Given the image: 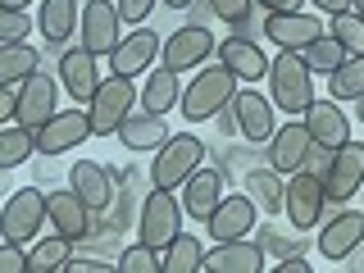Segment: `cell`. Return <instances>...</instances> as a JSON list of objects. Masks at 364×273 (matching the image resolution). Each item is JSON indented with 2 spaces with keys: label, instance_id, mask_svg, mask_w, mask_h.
I'll return each mask as SVG.
<instances>
[{
  "label": "cell",
  "instance_id": "1",
  "mask_svg": "<svg viewBox=\"0 0 364 273\" xmlns=\"http://www.w3.org/2000/svg\"><path fill=\"white\" fill-rule=\"evenodd\" d=\"M269 100L287 119L291 114H305V105L314 100V73L301 60V50H278L269 60Z\"/></svg>",
  "mask_w": 364,
  "mask_h": 273
},
{
  "label": "cell",
  "instance_id": "2",
  "mask_svg": "<svg viewBox=\"0 0 364 273\" xmlns=\"http://www.w3.org/2000/svg\"><path fill=\"white\" fill-rule=\"evenodd\" d=\"M232 91H237V77L228 73L223 64H200L196 77L182 87V119L210 123L214 114H219L228 100H232Z\"/></svg>",
  "mask_w": 364,
  "mask_h": 273
},
{
  "label": "cell",
  "instance_id": "3",
  "mask_svg": "<svg viewBox=\"0 0 364 273\" xmlns=\"http://www.w3.org/2000/svg\"><path fill=\"white\" fill-rule=\"evenodd\" d=\"M136 96H141V87H136L132 77H119V73L100 77L96 91H91V100H87L91 136H109V132H119V123L136 109Z\"/></svg>",
  "mask_w": 364,
  "mask_h": 273
},
{
  "label": "cell",
  "instance_id": "4",
  "mask_svg": "<svg viewBox=\"0 0 364 273\" xmlns=\"http://www.w3.org/2000/svg\"><path fill=\"white\" fill-rule=\"evenodd\" d=\"M200 164H205V141H200V136H191V132L168 136V141L155 151V159H151V187L178 191Z\"/></svg>",
  "mask_w": 364,
  "mask_h": 273
},
{
  "label": "cell",
  "instance_id": "5",
  "mask_svg": "<svg viewBox=\"0 0 364 273\" xmlns=\"http://www.w3.org/2000/svg\"><path fill=\"white\" fill-rule=\"evenodd\" d=\"M282 214L291 219V232H310V228L323 223L328 214V191H323V178L310 173V168H296L282 187Z\"/></svg>",
  "mask_w": 364,
  "mask_h": 273
},
{
  "label": "cell",
  "instance_id": "6",
  "mask_svg": "<svg viewBox=\"0 0 364 273\" xmlns=\"http://www.w3.org/2000/svg\"><path fill=\"white\" fill-rule=\"evenodd\" d=\"M46 223V191L37 187H18L5 196V210H0V242H37V228Z\"/></svg>",
  "mask_w": 364,
  "mask_h": 273
},
{
  "label": "cell",
  "instance_id": "7",
  "mask_svg": "<svg viewBox=\"0 0 364 273\" xmlns=\"http://www.w3.org/2000/svg\"><path fill=\"white\" fill-rule=\"evenodd\" d=\"M214 32L205 28V23H182V28L159 46V64L173 68V73H187V68H200L205 60L214 55Z\"/></svg>",
  "mask_w": 364,
  "mask_h": 273
},
{
  "label": "cell",
  "instance_id": "8",
  "mask_svg": "<svg viewBox=\"0 0 364 273\" xmlns=\"http://www.w3.org/2000/svg\"><path fill=\"white\" fill-rule=\"evenodd\" d=\"M264 146H269V168H278L282 178H291L296 168H305V159H310V151H314V136H310L301 114H291L287 123L273 128V136Z\"/></svg>",
  "mask_w": 364,
  "mask_h": 273
},
{
  "label": "cell",
  "instance_id": "9",
  "mask_svg": "<svg viewBox=\"0 0 364 273\" xmlns=\"http://www.w3.org/2000/svg\"><path fill=\"white\" fill-rule=\"evenodd\" d=\"M364 187V141H341L337 151H328V168H323V191L328 200L341 205Z\"/></svg>",
  "mask_w": 364,
  "mask_h": 273
},
{
  "label": "cell",
  "instance_id": "10",
  "mask_svg": "<svg viewBox=\"0 0 364 273\" xmlns=\"http://www.w3.org/2000/svg\"><path fill=\"white\" fill-rule=\"evenodd\" d=\"M141 237L136 242H146V246H155V250H164L173 237L182 232V205H178V196L173 191H164V187H155L151 196H146V205H141Z\"/></svg>",
  "mask_w": 364,
  "mask_h": 273
},
{
  "label": "cell",
  "instance_id": "11",
  "mask_svg": "<svg viewBox=\"0 0 364 273\" xmlns=\"http://www.w3.org/2000/svg\"><path fill=\"white\" fill-rule=\"evenodd\" d=\"M87 136H91L87 109H77V105L55 109L50 119L37 128V155H68V151H77Z\"/></svg>",
  "mask_w": 364,
  "mask_h": 273
},
{
  "label": "cell",
  "instance_id": "12",
  "mask_svg": "<svg viewBox=\"0 0 364 273\" xmlns=\"http://www.w3.org/2000/svg\"><path fill=\"white\" fill-rule=\"evenodd\" d=\"M364 242V210H333L328 223H318V255L328 264L350 259Z\"/></svg>",
  "mask_w": 364,
  "mask_h": 273
},
{
  "label": "cell",
  "instance_id": "13",
  "mask_svg": "<svg viewBox=\"0 0 364 273\" xmlns=\"http://www.w3.org/2000/svg\"><path fill=\"white\" fill-rule=\"evenodd\" d=\"M119 5L109 0H87L82 14H77V41L87 46L96 60H109V50L119 46Z\"/></svg>",
  "mask_w": 364,
  "mask_h": 273
},
{
  "label": "cell",
  "instance_id": "14",
  "mask_svg": "<svg viewBox=\"0 0 364 273\" xmlns=\"http://www.w3.org/2000/svg\"><path fill=\"white\" fill-rule=\"evenodd\" d=\"M259 32H264L278 50H305L310 41L323 37V18L305 14V9H273V14H264Z\"/></svg>",
  "mask_w": 364,
  "mask_h": 273
},
{
  "label": "cell",
  "instance_id": "15",
  "mask_svg": "<svg viewBox=\"0 0 364 273\" xmlns=\"http://www.w3.org/2000/svg\"><path fill=\"white\" fill-rule=\"evenodd\" d=\"M55 100H60V77H46L41 68L32 77H23L18 82V100H14V123L37 132L46 119L55 114Z\"/></svg>",
  "mask_w": 364,
  "mask_h": 273
},
{
  "label": "cell",
  "instance_id": "16",
  "mask_svg": "<svg viewBox=\"0 0 364 273\" xmlns=\"http://www.w3.org/2000/svg\"><path fill=\"white\" fill-rule=\"evenodd\" d=\"M159 41L151 28H132L128 37H119V46L109 50V73H119V77H146V68H151L159 60Z\"/></svg>",
  "mask_w": 364,
  "mask_h": 273
},
{
  "label": "cell",
  "instance_id": "17",
  "mask_svg": "<svg viewBox=\"0 0 364 273\" xmlns=\"http://www.w3.org/2000/svg\"><path fill=\"white\" fill-rule=\"evenodd\" d=\"M46 223H50L60 237H68V242H82V237H91V228H96L87 200L77 196L73 187L68 191H46Z\"/></svg>",
  "mask_w": 364,
  "mask_h": 273
},
{
  "label": "cell",
  "instance_id": "18",
  "mask_svg": "<svg viewBox=\"0 0 364 273\" xmlns=\"http://www.w3.org/2000/svg\"><path fill=\"white\" fill-rule=\"evenodd\" d=\"M305 128H310V136H314V146H323V151H337L341 141H350V114L341 109V100H310L305 105Z\"/></svg>",
  "mask_w": 364,
  "mask_h": 273
},
{
  "label": "cell",
  "instance_id": "19",
  "mask_svg": "<svg viewBox=\"0 0 364 273\" xmlns=\"http://www.w3.org/2000/svg\"><path fill=\"white\" fill-rule=\"evenodd\" d=\"M214 50H219V64L237 77V82H259V77H269V55L255 46V37L232 32V37H223Z\"/></svg>",
  "mask_w": 364,
  "mask_h": 273
},
{
  "label": "cell",
  "instance_id": "20",
  "mask_svg": "<svg viewBox=\"0 0 364 273\" xmlns=\"http://www.w3.org/2000/svg\"><path fill=\"white\" fill-rule=\"evenodd\" d=\"M55 77H60V87L73 96V105H82V100H91V91H96V82H100L96 55H91L82 41L68 46V50H60V68H55Z\"/></svg>",
  "mask_w": 364,
  "mask_h": 273
},
{
  "label": "cell",
  "instance_id": "21",
  "mask_svg": "<svg viewBox=\"0 0 364 273\" xmlns=\"http://www.w3.org/2000/svg\"><path fill=\"white\" fill-rule=\"evenodd\" d=\"M205 273H259L264 269V246L237 237V242H214V250H205L200 259Z\"/></svg>",
  "mask_w": 364,
  "mask_h": 273
},
{
  "label": "cell",
  "instance_id": "22",
  "mask_svg": "<svg viewBox=\"0 0 364 273\" xmlns=\"http://www.w3.org/2000/svg\"><path fill=\"white\" fill-rule=\"evenodd\" d=\"M219 200H223V173L219 168H196L187 182H182V214L187 219H196V223H210V214L219 210Z\"/></svg>",
  "mask_w": 364,
  "mask_h": 273
},
{
  "label": "cell",
  "instance_id": "23",
  "mask_svg": "<svg viewBox=\"0 0 364 273\" xmlns=\"http://www.w3.org/2000/svg\"><path fill=\"white\" fill-rule=\"evenodd\" d=\"M232 109H237V132L246 136V141L264 146L273 128H278V119H273V100L259 96V91H232Z\"/></svg>",
  "mask_w": 364,
  "mask_h": 273
},
{
  "label": "cell",
  "instance_id": "24",
  "mask_svg": "<svg viewBox=\"0 0 364 273\" xmlns=\"http://www.w3.org/2000/svg\"><path fill=\"white\" fill-rule=\"evenodd\" d=\"M123 141V151H132V155H151L159 151V146L168 141V123H164V114H146V109H132L128 119L119 123V132H114Z\"/></svg>",
  "mask_w": 364,
  "mask_h": 273
},
{
  "label": "cell",
  "instance_id": "25",
  "mask_svg": "<svg viewBox=\"0 0 364 273\" xmlns=\"http://www.w3.org/2000/svg\"><path fill=\"white\" fill-rule=\"evenodd\" d=\"M68 187L87 200L91 214L109 210V200H114V173H109L105 164H96V159H77L73 173H68Z\"/></svg>",
  "mask_w": 364,
  "mask_h": 273
},
{
  "label": "cell",
  "instance_id": "26",
  "mask_svg": "<svg viewBox=\"0 0 364 273\" xmlns=\"http://www.w3.org/2000/svg\"><path fill=\"white\" fill-rule=\"evenodd\" d=\"M210 237L214 242H237V237H250V228H255V200L250 196H223L219 210L210 214Z\"/></svg>",
  "mask_w": 364,
  "mask_h": 273
},
{
  "label": "cell",
  "instance_id": "27",
  "mask_svg": "<svg viewBox=\"0 0 364 273\" xmlns=\"http://www.w3.org/2000/svg\"><path fill=\"white\" fill-rule=\"evenodd\" d=\"M182 73H173V68H146V82H141V96H136V109L146 114H168L182 100Z\"/></svg>",
  "mask_w": 364,
  "mask_h": 273
},
{
  "label": "cell",
  "instance_id": "28",
  "mask_svg": "<svg viewBox=\"0 0 364 273\" xmlns=\"http://www.w3.org/2000/svg\"><path fill=\"white\" fill-rule=\"evenodd\" d=\"M77 14H82L77 0H41L37 5V32L50 46H68L73 41V28H77Z\"/></svg>",
  "mask_w": 364,
  "mask_h": 273
},
{
  "label": "cell",
  "instance_id": "29",
  "mask_svg": "<svg viewBox=\"0 0 364 273\" xmlns=\"http://www.w3.org/2000/svg\"><path fill=\"white\" fill-rule=\"evenodd\" d=\"M37 50L23 41H0V87H18L23 77L37 73Z\"/></svg>",
  "mask_w": 364,
  "mask_h": 273
},
{
  "label": "cell",
  "instance_id": "30",
  "mask_svg": "<svg viewBox=\"0 0 364 273\" xmlns=\"http://www.w3.org/2000/svg\"><path fill=\"white\" fill-rule=\"evenodd\" d=\"M37 155V132L32 128H23V123H14V128H0V168H18V164H28V159Z\"/></svg>",
  "mask_w": 364,
  "mask_h": 273
},
{
  "label": "cell",
  "instance_id": "31",
  "mask_svg": "<svg viewBox=\"0 0 364 273\" xmlns=\"http://www.w3.org/2000/svg\"><path fill=\"white\" fill-rule=\"evenodd\" d=\"M200 259H205V246L196 242V237H187V232H178L173 242L159 250L164 273H200Z\"/></svg>",
  "mask_w": 364,
  "mask_h": 273
},
{
  "label": "cell",
  "instance_id": "32",
  "mask_svg": "<svg viewBox=\"0 0 364 273\" xmlns=\"http://www.w3.org/2000/svg\"><path fill=\"white\" fill-rule=\"evenodd\" d=\"M328 96L333 100H360L364 96V55H346L328 73Z\"/></svg>",
  "mask_w": 364,
  "mask_h": 273
},
{
  "label": "cell",
  "instance_id": "33",
  "mask_svg": "<svg viewBox=\"0 0 364 273\" xmlns=\"http://www.w3.org/2000/svg\"><path fill=\"white\" fill-rule=\"evenodd\" d=\"M282 187H287V182H282L278 168H250L246 173V191H250V200H255L264 214L282 210Z\"/></svg>",
  "mask_w": 364,
  "mask_h": 273
},
{
  "label": "cell",
  "instance_id": "34",
  "mask_svg": "<svg viewBox=\"0 0 364 273\" xmlns=\"http://www.w3.org/2000/svg\"><path fill=\"white\" fill-rule=\"evenodd\" d=\"M68 255H73V242L55 232V237H46V242H37L28 250V273H60Z\"/></svg>",
  "mask_w": 364,
  "mask_h": 273
},
{
  "label": "cell",
  "instance_id": "35",
  "mask_svg": "<svg viewBox=\"0 0 364 273\" xmlns=\"http://www.w3.org/2000/svg\"><path fill=\"white\" fill-rule=\"evenodd\" d=\"M328 37L346 46V55H364V18L355 14V9L328 14Z\"/></svg>",
  "mask_w": 364,
  "mask_h": 273
},
{
  "label": "cell",
  "instance_id": "36",
  "mask_svg": "<svg viewBox=\"0 0 364 273\" xmlns=\"http://www.w3.org/2000/svg\"><path fill=\"white\" fill-rule=\"evenodd\" d=\"M301 60L310 64V73H333V68H337L341 60H346V46H341V41H333V37L323 32L318 41H310V46L301 50Z\"/></svg>",
  "mask_w": 364,
  "mask_h": 273
},
{
  "label": "cell",
  "instance_id": "37",
  "mask_svg": "<svg viewBox=\"0 0 364 273\" xmlns=\"http://www.w3.org/2000/svg\"><path fill=\"white\" fill-rule=\"evenodd\" d=\"M114 269H119V273H164V264H159V250L146 246V242H132L119 255V264H114Z\"/></svg>",
  "mask_w": 364,
  "mask_h": 273
},
{
  "label": "cell",
  "instance_id": "38",
  "mask_svg": "<svg viewBox=\"0 0 364 273\" xmlns=\"http://www.w3.org/2000/svg\"><path fill=\"white\" fill-rule=\"evenodd\" d=\"M32 14L28 9H0V41H28Z\"/></svg>",
  "mask_w": 364,
  "mask_h": 273
},
{
  "label": "cell",
  "instance_id": "39",
  "mask_svg": "<svg viewBox=\"0 0 364 273\" xmlns=\"http://www.w3.org/2000/svg\"><path fill=\"white\" fill-rule=\"evenodd\" d=\"M205 5H210L214 18H223V23H232V28H242V23L250 18V5H255V0H205Z\"/></svg>",
  "mask_w": 364,
  "mask_h": 273
},
{
  "label": "cell",
  "instance_id": "40",
  "mask_svg": "<svg viewBox=\"0 0 364 273\" xmlns=\"http://www.w3.org/2000/svg\"><path fill=\"white\" fill-rule=\"evenodd\" d=\"M255 242L259 246H264V250H273V255H301V250H305V242H287V237H282L278 232V228H259V232H255Z\"/></svg>",
  "mask_w": 364,
  "mask_h": 273
},
{
  "label": "cell",
  "instance_id": "41",
  "mask_svg": "<svg viewBox=\"0 0 364 273\" xmlns=\"http://www.w3.org/2000/svg\"><path fill=\"white\" fill-rule=\"evenodd\" d=\"M0 273H28V250L18 242H0Z\"/></svg>",
  "mask_w": 364,
  "mask_h": 273
},
{
  "label": "cell",
  "instance_id": "42",
  "mask_svg": "<svg viewBox=\"0 0 364 273\" xmlns=\"http://www.w3.org/2000/svg\"><path fill=\"white\" fill-rule=\"evenodd\" d=\"M151 9H155V0H119V18L132 23V28H141Z\"/></svg>",
  "mask_w": 364,
  "mask_h": 273
},
{
  "label": "cell",
  "instance_id": "43",
  "mask_svg": "<svg viewBox=\"0 0 364 273\" xmlns=\"http://www.w3.org/2000/svg\"><path fill=\"white\" fill-rule=\"evenodd\" d=\"M14 100H18V87H0V128L14 119Z\"/></svg>",
  "mask_w": 364,
  "mask_h": 273
},
{
  "label": "cell",
  "instance_id": "44",
  "mask_svg": "<svg viewBox=\"0 0 364 273\" xmlns=\"http://www.w3.org/2000/svg\"><path fill=\"white\" fill-rule=\"evenodd\" d=\"M109 264H100V259H73V255H68L64 259V273H105Z\"/></svg>",
  "mask_w": 364,
  "mask_h": 273
},
{
  "label": "cell",
  "instance_id": "45",
  "mask_svg": "<svg viewBox=\"0 0 364 273\" xmlns=\"http://www.w3.org/2000/svg\"><path fill=\"white\" fill-rule=\"evenodd\" d=\"M273 273H310V264H305V255H282L273 264Z\"/></svg>",
  "mask_w": 364,
  "mask_h": 273
},
{
  "label": "cell",
  "instance_id": "46",
  "mask_svg": "<svg viewBox=\"0 0 364 273\" xmlns=\"http://www.w3.org/2000/svg\"><path fill=\"white\" fill-rule=\"evenodd\" d=\"M255 5H259V9H269V14H273V9H301L305 0H255Z\"/></svg>",
  "mask_w": 364,
  "mask_h": 273
},
{
  "label": "cell",
  "instance_id": "47",
  "mask_svg": "<svg viewBox=\"0 0 364 273\" xmlns=\"http://www.w3.org/2000/svg\"><path fill=\"white\" fill-rule=\"evenodd\" d=\"M314 9H328V14H341V9H350V0H310Z\"/></svg>",
  "mask_w": 364,
  "mask_h": 273
},
{
  "label": "cell",
  "instance_id": "48",
  "mask_svg": "<svg viewBox=\"0 0 364 273\" xmlns=\"http://www.w3.org/2000/svg\"><path fill=\"white\" fill-rule=\"evenodd\" d=\"M32 0H0V9H28Z\"/></svg>",
  "mask_w": 364,
  "mask_h": 273
},
{
  "label": "cell",
  "instance_id": "49",
  "mask_svg": "<svg viewBox=\"0 0 364 273\" xmlns=\"http://www.w3.org/2000/svg\"><path fill=\"white\" fill-rule=\"evenodd\" d=\"M164 5H168V9H187L191 0H164Z\"/></svg>",
  "mask_w": 364,
  "mask_h": 273
},
{
  "label": "cell",
  "instance_id": "50",
  "mask_svg": "<svg viewBox=\"0 0 364 273\" xmlns=\"http://www.w3.org/2000/svg\"><path fill=\"white\" fill-rule=\"evenodd\" d=\"M0 196H9V182H5V168H0Z\"/></svg>",
  "mask_w": 364,
  "mask_h": 273
},
{
  "label": "cell",
  "instance_id": "51",
  "mask_svg": "<svg viewBox=\"0 0 364 273\" xmlns=\"http://www.w3.org/2000/svg\"><path fill=\"white\" fill-rule=\"evenodd\" d=\"M355 119H360V123H364V96H360V100H355Z\"/></svg>",
  "mask_w": 364,
  "mask_h": 273
},
{
  "label": "cell",
  "instance_id": "52",
  "mask_svg": "<svg viewBox=\"0 0 364 273\" xmlns=\"http://www.w3.org/2000/svg\"><path fill=\"white\" fill-rule=\"evenodd\" d=\"M350 9H355V14L364 18V0H350Z\"/></svg>",
  "mask_w": 364,
  "mask_h": 273
},
{
  "label": "cell",
  "instance_id": "53",
  "mask_svg": "<svg viewBox=\"0 0 364 273\" xmlns=\"http://www.w3.org/2000/svg\"><path fill=\"white\" fill-rule=\"evenodd\" d=\"M360 269H364V264H360Z\"/></svg>",
  "mask_w": 364,
  "mask_h": 273
},
{
  "label": "cell",
  "instance_id": "54",
  "mask_svg": "<svg viewBox=\"0 0 364 273\" xmlns=\"http://www.w3.org/2000/svg\"><path fill=\"white\" fill-rule=\"evenodd\" d=\"M360 191H364V187H360Z\"/></svg>",
  "mask_w": 364,
  "mask_h": 273
}]
</instances>
